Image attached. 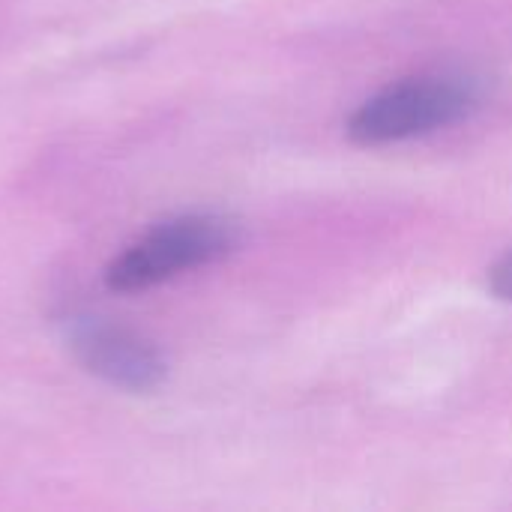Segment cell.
I'll return each mask as SVG.
<instances>
[{"instance_id": "obj_1", "label": "cell", "mask_w": 512, "mask_h": 512, "mask_svg": "<svg viewBox=\"0 0 512 512\" xmlns=\"http://www.w3.org/2000/svg\"><path fill=\"white\" fill-rule=\"evenodd\" d=\"M240 228L219 213H189L168 219L126 246L105 270L111 291L135 294L156 288L180 273L207 267L234 252Z\"/></svg>"}, {"instance_id": "obj_2", "label": "cell", "mask_w": 512, "mask_h": 512, "mask_svg": "<svg viewBox=\"0 0 512 512\" xmlns=\"http://www.w3.org/2000/svg\"><path fill=\"white\" fill-rule=\"evenodd\" d=\"M480 105L477 81L465 75H423L384 87L348 120L357 144H393L453 126Z\"/></svg>"}, {"instance_id": "obj_3", "label": "cell", "mask_w": 512, "mask_h": 512, "mask_svg": "<svg viewBox=\"0 0 512 512\" xmlns=\"http://www.w3.org/2000/svg\"><path fill=\"white\" fill-rule=\"evenodd\" d=\"M69 348L87 372L129 393H147L165 378V360L159 351L132 330L108 321H75L69 330Z\"/></svg>"}, {"instance_id": "obj_4", "label": "cell", "mask_w": 512, "mask_h": 512, "mask_svg": "<svg viewBox=\"0 0 512 512\" xmlns=\"http://www.w3.org/2000/svg\"><path fill=\"white\" fill-rule=\"evenodd\" d=\"M489 285H492V291H495L501 300H512V252L495 267V270H492Z\"/></svg>"}]
</instances>
